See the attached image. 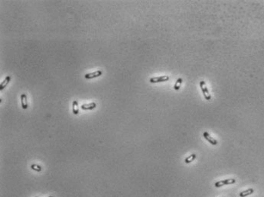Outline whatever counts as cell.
Masks as SVG:
<instances>
[{"label":"cell","mask_w":264,"mask_h":197,"mask_svg":"<svg viewBox=\"0 0 264 197\" xmlns=\"http://www.w3.org/2000/svg\"><path fill=\"white\" fill-rule=\"evenodd\" d=\"M200 89H201V91H202V92H203V94H204V96L205 99H206V100H210L211 96H210V94L209 92H208V89H207V86H206V84H205V82H204V81L202 80V81L200 82Z\"/></svg>","instance_id":"1"},{"label":"cell","mask_w":264,"mask_h":197,"mask_svg":"<svg viewBox=\"0 0 264 197\" xmlns=\"http://www.w3.org/2000/svg\"><path fill=\"white\" fill-rule=\"evenodd\" d=\"M236 183V180L235 179H227V180H224L221 181H218L217 183H214V186L215 187H220V186H223L224 185H229V184H233Z\"/></svg>","instance_id":"2"},{"label":"cell","mask_w":264,"mask_h":197,"mask_svg":"<svg viewBox=\"0 0 264 197\" xmlns=\"http://www.w3.org/2000/svg\"><path fill=\"white\" fill-rule=\"evenodd\" d=\"M169 79V77L168 76H161V77H152L150 79V82L152 83H155V82H165Z\"/></svg>","instance_id":"3"},{"label":"cell","mask_w":264,"mask_h":197,"mask_svg":"<svg viewBox=\"0 0 264 197\" xmlns=\"http://www.w3.org/2000/svg\"><path fill=\"white\" fill-rule=\"evenodd\" d=\"M203 136L204 137V138H205L209 143H210L212 145H217V141L216 139H214V138L211 137L207 132H206V131L204 132V133H203Z\"/></svg>","instance_id":"4"},{"label":"cell","mask_w":264,"mask_h":197,"mask_svg":"<svg viewBox=\"0 0 264 197\" xmlns=\"http://www.w3.org/2000/svg\"><path fill=\"white\" fill-rule=\"evenodd\" d=\"M102 71L101 70H97V71H95L93 73H90V74H85V76H84V77H85L86 79H93V78H96V77H98L100 76H101L102 74Z\"/></svg>","instance_id":"5"},{"label":"cell","mask_w":264,"mask_h":197,"mask_svg":"<svg viewBox=\"0 0 264 197\" xmlns=\"http://www.w3.org/2000/svg\"><path fill=\"white\" fill-rule=\"evenodd\" d=\"M21 102H22V109H28V102H27V96L25 94H22V96H21Z\"/></svg>","instance_id":"6"},{"label":"cell","mask_w":264,"mask_h":197,"mask_svg":"<svg viewBox=\"0 0 264 197\" xmlns=\"http://www.w3.org/2000/svg\"><path fill=\"white\" fill-rule=\"evenodd\" d=\"M96 107V103L95 102H91L89 104H83L81 106V109L83 110H91Z\"/></svg>","instance_id":"7"},{"label":"cell","mask_w":264,"mask_h":197,"mask_svg":"<svg viewBox=\"0 0 264 197\" xmlns=\"http://www.w3.org/2000/svg\"><path fill=\"white\" fill-rule=\"evenodd\" d=\"M253 192H254V190H253V189H248L245 191H243L240 193V197H246L247 196H250L251 194L253 193Z\"/></svg>","instance_id":"8"},{"label":"cell","mask_w":264,"mask_h":197,"mask_svg":"<svg viewBox=\"0 0 264 197\" xmlns=\"http://www.w3.org/2000/svg\"><path fill=\"white\" fill-rule=\"evenodd\" d=\"M10 79H11V77H10L9 76H8V77H5V79L3 80V82H2V83L1 84H0V89H1V90H2L7 85H8V82H10Z\"/></svg>","instance_id":"9"},{"label":"cell","mask_w":264,"mask_h":197,"mask_svg":"<svg viewBox=\"0 0 264 197\" xmlns=\"http://www.w3.org/2000/svg\"><path fill=\"white\" fill-rule=\"evenodd\" d=\"M73 113L74 114V115H77V114L79 113L78 102L76 100L73 101Z\"/></svg>","instance_id":"10"},{"label":"cell","mask_w":264,"mask_h":197,"mask_svg":"<svg viewBox=\"0 0 264 197\" xmlns=\"http://www.w3.org/2000/svg\"><path fill=\"white\" fill-rule=\"evenodd\" d=\"M182 78H178L175 82V84L174 86V89L175 90H179L181 88V85H182Z\"/></svg>","instance_id":"11"},{"label":"cell","mask_w":264,"mask_h":197,"mask_svg":"<svg viewBox=\"0 0 264 197\" xmlns=\"http://www.w3.org/2000/svg\"><path fill=\"white\" fill-rule=\"evenodd\" d=\"M195 158H196V155H195V154H192V155H190L189 157L186 158L185 160V162L186 163H189L192 162Z\"/></svg>","instance_id":"12"},{"label":"cell","mask_w":264,"mask_h":197,"mask_svg":"<svg viewBox=\"0 0 264 197\" xmlns=\"http://www.w3.org/2000/svg\"><path fill=\"white\" fill-rule=\"evenodd\" d=\"M31 169L35 170V171H38L39 172V171L41 170V167H40L39 165H37V164H32L31 166Z\"/></svg>","instance_id":"13"},{"label":"cell","mask_w":264,"mask_h":197,"mask_svg":"<svg viewBox=\"0 0 264 197\" xmlns=\"http://www.w3.org/2000/svg\"><path fill=\"white\" fill-rule=\"evenodd\" d=\"M49 197H53V196H49Z\"/></svg>","instance_id":"14"}]
</instances>
